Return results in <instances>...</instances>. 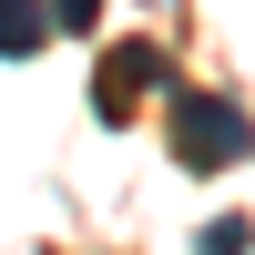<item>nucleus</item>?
I'll list each match as a JSON object with an SVG mask.
<instances>
[{"label": "nucleus", "mask_w": 255, "mask_h": 255, "mask_svg": "<svg viewBox=\"0 0 255 255\" xmlns=\"http://www.w3.org/2000/svg\"><path fill=\"white\" fill-rule=\"evenodd\" d=\"M163 102H174V163H184V174H225V163H245L255 123H245L225 92H163Z\"/></svg>", "instance_id": "nucleus-1"}, {"label": "nucleus", "mask_w": 255, "mask_h": 255, "mask_svg": "<svg viewBox=\"0 0 255 255\" xmlns=\"http://www.w3.org/2000/svg\"><path fill=\"white\" fill-rule=\"evenodd\" d=\"M143 92H174V72H163V41H123V51L102 61L92 113H102V123H133V102H143Z\"/></svg>", "instance_id": "nucleus-2"}, {"label": "nucleus", "mask_w": 255, "mask_h": 255, "mask_svg": "<svg viewBox=\"0 0 255 255\" xmlns=\"http://www.w3.org/2000/svg\"><path fill=\"white\" fill-rule=\"evenodd\" d=\"M51 10H41V0H0V61H31V51H51Z\"/></svg>", "instance_id": "nucleus-3"}, {"label": "nucleus", "mask_w": 255, "mask_h": 255, "mask_svg": "<svg viewBox=\"0 0 255 255\" xmlns=\"http://www.w3.org/2000/svg\"><path fill=\"white\" fill-rule=\"evenodd\" d=\"M194 255H255V225H245V215H215V225L194 235Z\"/></svg>", "instance_id": "nucleus-4"}, {"label": "nucleus", "mask_w": 255, "mask_h": 255, "mask_svg": "<svg viewBox=\"0 0 255 255\" xmlns=\"http://www.w3.org/2000/svg\"><path fill=\"white\" fill-rule=\"evenodd\" d=\"M41 10H51V31H82V41H92V20H102V0H41Z\"/></svg>", "instance_id": "nucleus-5"}]
</instances>
